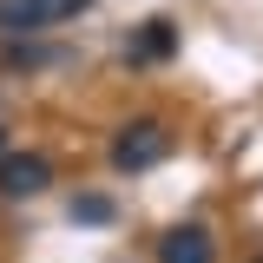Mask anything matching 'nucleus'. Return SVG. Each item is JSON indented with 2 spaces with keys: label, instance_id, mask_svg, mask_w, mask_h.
Wrapping results in <instances>:
<instances>
[{
  "label": "nucleus",
  "instance_id": "obj_2",
  "mask_svg": "<svg viewBox=\"0 0 263 263\" xmlns=\"http://www.w3.org/2000/svg\"><path fill=\"white\" fill-rule=\"evenodd\" d=\"M46 184H53V158L46 152H7L0 158V197L20 204V197H40Z\"/></svg>",
  "mask_w": 263,
  "mask_h": 263
},
{
  "label": "nucleus",
  "instance_id": "obj_6",
  "mask_svg": "<svg viewBox=\"0 0 263 263\" xmlns=\"http://www.w3.org/2000/svg\"><path fill=\"white\" fill-rule=\"evenodd\" d=\"M72 224H112V197H99V191L72 197Z\"/></svg>",
  "mask_w": 263,
  "mask_h": 263
},
{
  "label": "nucleus",
  "instance_id": "obj_4",
  "mask_svg": "<svg viewBox=\"0 0 263 263\" xmlns=\"http://www.w3.org/2000/svg\"><path fill=\"white\" fill-rule=\"evenodd\" d=\"M158 263H217V237L204 224H178L158 237Z\"/></svg>",
  "mask_w": 263,
  "mask_h": 263
},
{
  "label": "nucleus",
  "instance_id": "obj_1",
  "mask_svg": "<svg viewBox=\"0 0 263 263\" xmlns=\"http://www.w3.org/2000/svg\"><path fill=\"white\" fill-rule=\"evenodd\" d=\"M164 152H171V132H164L158 119H132V125H119V138H112V164H119V171H152Z\"/></svg>",
  "mask_w": 263,
  "mask_h": 263
},
{
  "label": "nucleus",
  "instance_id": "obj_3",
  "mask_svg": "<svg viewBox=\"0 0 263 263\" xmlns=\"http://www.w3.org/2000/svg\"><path fill=\"white\" fill-rule=\"evenodd\" d=\"M92 0H0V33H40L66 20V13H86Z\"/></svg>",
  "mask_w": 263,
  "mask_h": 263
},
{
  "label": "nucleus",
  "instance_id": "obj_5",
  "mask_svg": "<svg viewBox=\"0 0 263 263\" xmlns=\"http://www.w3.org/2000/svg\"><path fill=\"white\" fill-rule=\"evenodd\" d=\"M171 46H178V33H171V20H152V27L138 33V40L125 46V53H132L138 66H152V60H171Z\"/></svg>",
  "mask_w": 263,
  "mask_h": 263
},
{
  "label": "nucleus",
  "instance_id": "obj_7",
  "mask_svg": "<svg viewBox=\"0 0 263 263\" xmlns=\"http://www.w3.org/2000/svg\"><path fill=\"white\" fill-rule=\"evenodd\" d=\"M0 158H7V125H0Z\"/></svg>",
  "mask_w": 263,
  "mask_h": 263
}]
</instances>
